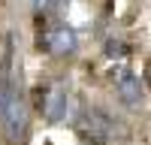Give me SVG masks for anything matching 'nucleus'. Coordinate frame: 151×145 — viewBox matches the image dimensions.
<instances>
[{"label":"nucleus","mask_w":151,"mask_h":145,"mask_svg":"<svg viewBox=\"0 0 151 145\" xmlns=\"http://www.w3.org/2000/svg\"><path fill=\"white\" fill-rule=\"evenodd\" d=\"M40 42L45 45L48 55H55V57H70L76 48H79V36H76V30L67 27V24H52V27H45V33H42Z\"/></svg>","instance_id":"4"},{"label":"nucleus","mask_w":151,"mask_h":145,"mask_svg":"<svg viewBox=\"0 0 151 145\" xmlns=\"http://www.w3.org/2000/svg\"><path fill=\"white\" fill-rule=\"evenodd\" d=\"M82 133H85V139L91 145H112L115 139H124V130L118 127V121L109 112H103V109H91L85 115Z\"/></svg>","instance_id":"3"},{"label":"nucleus","mask_w":151,"mask_h":145,"mask_svg":"<svg viewBox=\"0 0 151 145\" xmlns=\"http://www.w3.org/2000/svg\"><path fill=\"white\" fill-rule=\"evenodd\" d=\"M112 82H115V91H118V97H121L124 106L139 109V106L145 103V91H142V82H139V76H136V72H130V70H118Z\"/></svg>","instance_id":"5"},{"label":"nucleus","mask_w":151,"mask_h":145,"mask_svg":"<svg viewBox=\"0 0 151 145\" xmlns=\"http://www.w3.org/2000/svg\"><path fill=\"white\" fill-rule=\"evenodd\" d=\"M0 127L12 145H21L27 136V103L15 91V85L0 88Z\"/></svg>","instance_id":"1"},{"label":"nucleus","mask_w":151,"mask_h":145,"mask_svg":"<svg viewBox=\"0 0 151 145\" xmlns=\"http://www.w3.org/2000/svg\"><path fill=\"white\" fill-rule=\"evenodd\" d=\"M36 106L45 121L52 124H60L67 115H70V91L64 88L60 82H48L36 88Z\"/></svg>","instance_id":"2"},{"label":"nucleus","mask_w":151,"mask_h":145,"mask_svg":"<svg viewBox=\"0 0 151 145\" xmlns=\"http://www.w3.org/2000/svg\"><path fill=\"white\" fill-rule=\"evenodd\" d=\"M52 3H55V0H30V6H33L36 15H45V12L52 9Z\"/></svg>","instance_id":"6"}]
</instances>
